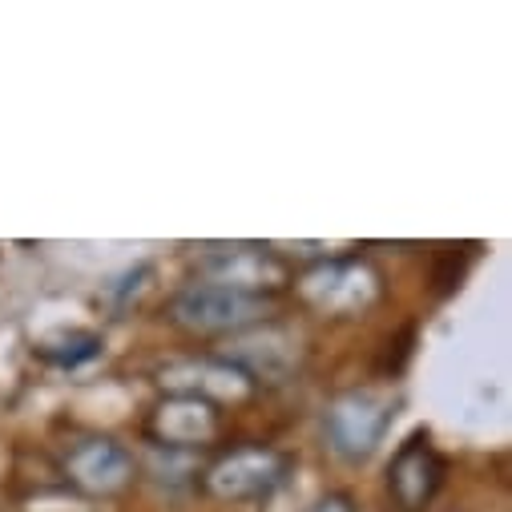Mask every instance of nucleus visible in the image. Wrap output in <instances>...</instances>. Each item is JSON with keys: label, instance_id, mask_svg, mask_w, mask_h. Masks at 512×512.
<instances>
[{"label": "nucleus", "instance_id": "2", "mask_svg": "<svg viewBox=\"0 0 512 512\" xmlns=\"http://www.w3.org/2000/svg\"><path fill=\"white\" fill-rule=\"evenodd\" d=\"M263 311H267L263 295L222 287V283H202L174 299V319L190 331H238V327L254 323Z\"/></svg>", "mask_w": 512, "mask_h": 512}, {"label": "nucleus", "instance_id": "3", "mask_svg": "<svg viewBox=\"0 0 512 512\" xmlns=\"http://www.w3.org/2000/svg\"><path fill=\"white\" fill-rule=\"evenodd\" d=\"M444 456L432 448V440L420 432V436H412L400 452H396V460H392V468H388V492L396 496V504H400V512H420L424 504H432V496L440 492V484H444Z\"/></svg>", "mask_w": 512, "mask_h": 512}, {"label": "nucleus", "instance_id": "5", "mask_svg": "<svg viewBox=\"0 0 512 512\" xmlns=\"http://www.w3.org/2000/svg\"><path fill=\"white\" fill-rule=\"evenodd\" d=\"M311 512H355V504H351V496H343V492H335V496H327V500H319Z\"/></svg>", "mask_w": 512, "mask_h": 512}, {"label": "nucleus", "instance_id": "1", "mask_svg": "<svg viewBox=\"0 0 512 512\" xmlns=\"http://www.w3.org/2000/svg\"><path fill=\"white\" fill-rule=\"evenodd\" d=\"M396 416L392 400H379L375 392H347L327 412V440L343 460H367L383 440Z\"/></svg>", "mask_w": 512, "mask_h": 512}, {"label": "nucleus", "instance_id": "4", "mask_svg": "<svg viewBox=\"0 0 512 512\" xmlns=\"http://www.w3.org/2000/svg\"><path fill=\"white\" fill-rule=\"evenodd\" d=\"M287 472V460L271 448H238L230 452L218 468H210V488L230 500H250L267 496Z\"/></svg>", "mask_w": 512, "mask_h": 512}]
</instances>
